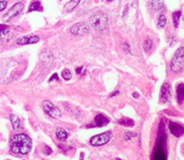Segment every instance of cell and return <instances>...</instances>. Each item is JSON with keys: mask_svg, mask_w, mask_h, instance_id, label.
<instances>
[{"mask_svg": "<svg viewBox=\"0 0 184 160\" xmlns=\"http://www.w3.org/2000/svg\"><path fill=\"white\" fill-rule=\"evenodd\" d=\"M112 136H113L112 132V131H107L105 132H103L101 134H98V135H95V136L92 137L91 140H90V144L93 147L103 146V145L107 144L111 141Z\"/></svg>", "mask_w": 184, "mask_h": 160, "instance_id": "cell-5", "label": "cell"}, {"mask_svg": "<svg viewBox=\"0 0 184 160\" xmlns=\"http://www.w3.org/2000/svg\"><path fill=\"white\" fill-rule=\"evenodd\" d=\"M42 108H43L44 112L51 118L59 119L61 116V112L59 109V107H56L50 100H44L42 102Z\"/></svg>", "mask_w": 184, "mask_h": 160, "instance_id": "cell-7", "label": "cell"}, {"mask_svg": "<svg viewBox=\"0 0 184 160\" xmlns=\"http://www.w3.org/2000/svg\"><path fill=\"white\" fill-rule=\"evenodd\" d=\"M136 136H137L136 133H134V132H127L125 133V135H124V138H125L126 141H130L132 138H135Z\"/></svg>", "mask_w": 184, "mask_h": 160, "instance_id": "cell-25", "label": "cell"}, {"mask_svg": "<svg viewBox=\"0 0 184 160\" xmlns=\"http://www.w3.org/2000/svg\"><path fill=\"white\" fill-rule=\"evenodd\" d=\"M43 152H44V154H46V155H51V154H52V150H51L49 146L45 145V146H44V149H43Z\"/></svg>", "mask_w": 184, "mask_h": 160, "instance_id": "cell-26", "label": "cell"}, {"mask_svg": "<svg viewBox=\"0 0 184 160\" xmlns=\"http://www.w3.org/2000/svg\"><path fill=\"white\" fill-rule=\"evenodd\" d=\"M10 120H11V123L13 126V129L14 131H19L23 128V124L21 120L19 119V117L15 114H11L10 115Z\"/></svg>", "mask_w": 184, "mask_h": 160, "instance_id": "cell-14", "label": "cell"}, {"mask_svg": "<svg viewBox=\"0 0 184 160\" xmlns=\"http://www.w3.org/2000/svg\"><path fill=\"white\" fill-rule=\"evenodd\" d=\"M91 26L97 31H103L108 26V16L103 12H97L94 13L89 19Z\"/></svg>", "mask_w": 184, "mask_h": 160, "instance_id": "cell-3", "label": "cell"}, {"mask_svg": "<svg viewBox=\"0 0 184 160\" xmlns=\"http://www.w3.org/2000/svg\"><path fill=\"white\" fill-rule=\"evenodd\" d=\"M32 150V140L24 133L15 134L10 141V150L14 154L27 155Z\"/></svg>", "mask_w": 184, "mask_h": 160, "instance_id": "cell-1", "label": "cell"}, {"mask_svg": "<svg viewBox=\"0 0 184 160\" xmlns=\"http://www.w3.org/2000/svg\"><path fill=\"white\" fill-rule=\"evenodd\" d=\"M13 37V32L8 29H5L0 31V44H4L8 42Z\"/></svg>", "mask_w": 184, "mask_h": 160, "instance_id": "cell-13", "label": "cell"}, {"mask_svg": "<svg viewBox=\"0 0 184 160\" xmlns=\"http://www.w3.org/2000/svg\"><path fill=\"white\" fill-rule=\"evenodd\" d=\"M115 160H122V159H118V158H117V159H115Z\"/></svg>", "mask_w": 184, "mask_h": 160, "instance_id": "cell-35", "label": "cell"}, {"mask_svg": "<svg viewBox=\"0 0 184 160\" xmlns=\"http://www.w3.org/2000/svg\"><path fill=\"white\" fill-rule=\"evenodd\" d=\"M61 76L65 81H68V80H70L71 77H72L71 71H70L69 69H65V70H63V72H62L61 73Z\"/></svg>", "mask_w": 184, "mask_h": 160, "instance_id": "cell-24", "label": "cell"}, {"mask_svg": "<svg viewBox=\"0 0 184 160\" xmlns=\"http://www.w3.org/2000/svg\"><path fill=\"white\" fill-rule=\"evenodd\" d=\"M112 0H107V2H112Z\"/></svg>", "mask_w": 184, "mask_h": 160, "instance_id": "cell-36", "label": "cell"}, {"mask_svg": "<svg viewBox=\"0 0 184 160\" xmlns=\"http://www.w3.org/2000/svg\"><path fill=\"white\" fill-rule=\"evenodd\" d=\"M172 97L171 86L169 83L165 82L162 85L161 91H160V101L162 103H168Z\"/></svg>", "mask_w": 184, "mask_h": 160, "instance_id": "cell-9", "label": "cell"}, {"mask_svg": "<svg viewBox=\"0 0 184 160\" xmlns=\"http://www.w3.org/2000/svg\"><path fill=\"white\" fill-rule=\"evenodd\" d=\"M33 11H39V12L43 11V7H42L41 4L40 2V0H33L32 2V4H30L28 12L31 13V12H33Z\"/></svg>", "mask_w": 184, "mask_h": 160, "instance_id": "cell-16", "label": "cell"}, {"mask_svg": "<svg viewBox=\"0 0 184 160\" xmlns=\"http://www.w3.org/2000/svg\"><path fill=\"white\" fill-rule=\"evenodd\" d=\"M6 28H8L5 24H0V31H2V30H5V29H6Z\"/></svg>", "mask_w": 184, "mask_h": 160, "instance_id": "cell-32", "label": "cell"}, {"mask_svg": "<svg viewBox=\"0 0 184 160\" xmlns=\"http://www.w3.org/2000/svg\"><path fill=\"white\" fill-rule=\"evenodd\" d=\"M122 48L123 49L125 50V52H127V53H130V46H129L128 43H127V42L123 43Z\"/></svg>", "mask_w": 184, "mask_h": 160, "instance_id": "cell-28", "label": "cell"}, {"mask_svg": "<svg viewBox=\"0 0 184 160\" xmlns=\"http://www.w3.org/2000/svg\"><path fill=\"white\" fill-rule=\"evenodd\" d=\"M90 31V28L87 23L85 22H77L75 23L71 28H70V32L73 35H77V36H82L84 34H87Z\"/></svg>", "mask_w": 184, "mask_h": 160, "instance_id": "cell-8", "label": "cell"}, {"mask_svg": "<svg viewBox=\"0 0 184 160\" xmlns=\"http://www.w3.org/2000/svg\"><path fill=\"white\" fill-rule=\"evenodd\" d=\"M164 131V130L160 131V132L158 134V139H157L155 149L154 150L152 160H167L166 135H165V132Z\"/></svg>", "mask_w": 184, "mask_h": 160, "instance_id": "cell-2", "label": "cell"}, {"mask_svg": "<svg viewBox=\"0 0 184 160\" xmlns=\"http://www.w3.org/2000/svg\"><path fill=\"white\" fill-rule=\"evenodd\" d=\"M53 80H56V81H59V76L57 73H53V75L50 78L49 81H53Z\"/></svg>", "mask_w": 184, "mask_h": 160, "instance_id": "cell-29", "label": "cell"}, {"mask_svg": "<svg viewBox=\"0 0 184 160\" xmlns=\"http://www.w3.org/2000/svg\"><path fill=\"white\" fill-rule=\"evenodd\" d=\"M56 137L57 139L60 141H66V139H67V132L65 129L63 128H58L56 130Z\"/></svg>", "mask_w": 184, "mask_h": 160, "instance_id": "cell-19", "label": "cell"}, {"mask_svg": "<svg viewBox=\"0 0 184 160\" xmlns=\"http://www.w3.org/2000/svg\"><path fill=\"white\" fill-rule=\"evenodd\" d=\"M119 94H120V91L117 90V91H115V92H112V93L110 95V97H115V96H117V95H119Z\"/></svg>", "mask_w": 184, "mask_h": 160, "instance_id": "cell-31", "label": "cell"}, {"mask_svg": "<svg viewBox=\"0 0 184 160\" xmlns=\"http://www.w3.org/2000/svg\"><path fill=\"white\" fill-rule=\"evenodd\" d=\"M80 3V0H70L64 5V11L66 13L72 12Z\"/></svg>", "mask_w": 184, "mask_h": 160, "instance_id": "cell-17", "label": "cell"}, {"mask_svg": "<svg viewBox=\"0 0 184 160\" xmlns=\"http://www.w3.org/2000/svg\"><path fill=\"white\" fill-rule=\"evenodd\" d=\"M182 155H183L184 157V144L182 145Z\"/></svg>", "mask_w": 184, "mask_h": 160, "instance_id": "cell-34", "label": "cell"}, {"mask_svg": "<svg viewBox=\"0 0 184 160\" xmlns=\"http://www.w3.org/2000/svg\"><path fill=\"white\" fill-rule=\"evenodd\" d=\"M152 45H153V40L150 39V38H147L145 41H144V44H143V48H144V50L146 52L149 51L152 48Z\"/></svg>", "mask_w": 184, "mask_h": 160, "instance_id": "cell-23", "label": "cell"}, {"mask_svg": "<svg viewBox=\"0 0 184 160\" xmlns=\"http://www.w3.org/2000/svg\"><path fill=\"white\" fill-rule=\"evenodd\" d=\"M166 25V17L164 14H161L158 18V22H157V27L159 29H164Z\"/></svg>", "mask_w": 184, "mask_h": 160, "instance_id": "cell-22", "label": "cell"}, {"mask_svg": "<svg viewBox=\"0 0 184 160\" xmlns=\"http://www.w3.org/2000/svg\"><path fill=\"white\" fill-rule=\"evenodd\" d=\"M176 94H177V101L179 104H182L184 102V83H180L176 87Z\"/></svg>", "mask_w": 184, "mask_h": 160, "instance_id": "cell-15", "label": "cell"}, {"mask_svg": "<svg viewBox=\"0 0 184 160\" xmlns=\"http://www.w3.org/2000/svg\"><path fill=\"white\" fill-rule=\"evenodd\" d=\"M23 8H24V5L23 3L21 2H18L16 4H14L8 11L7 13L4 15L3 17V21L7 22H10L11 20H13L14 18L17 17L19 14L22 13V12L23 11Z\"/></svg>", "mask_w": 184, "mask_h": 160, "instance_id": "cell-6", "label": "cell"}, {"mask_svg": "<svg viewBox=\"0 0 184 160\" xmlns=\"http://www.w3.org/2000/svg\"><path fill=\"white\" fill-rule=\"evenodd\" d=\"M110 123V119L103 114H99L94 118V125L97 127H103Z\"/></svg>", "mask_w": 184, "mask_h": 160, "instance_id": "cell-12", "label": "cell"}, {"mask_svg": "<svg viewBox=\"0 0 184 160\" xmlns=\"http://www.w3.org/2000/svg\"><path fill=\"white\" fill-rule=\"evenodd\" d=\"M169 130L171 132V133L179 138V137H182L184 134V126L183 124L180 123H175V122H170L169 123Z\"/></svg>", "mask_w": 184, "mask_h": 160, "instance_id": "cell-10", "label": "cell"}, {"mask_svg": "<svg viewBox=\"0 0 184 160\" xmlns=\"http://www.w3.org/2000/svg\"><path fill=\"white\" fill-rule=\"evenodd\" d=\"M182 16V12L181 11H176L173 13V25L175 28H177L179 26V22H180V19Z\"/></svg>", "mask_w": 184, "mask_h": 160, "instance_id": "cell-21", "label": "cell"}, {"mask_svg": "<svg viewBox=\"0 0 184 160\" xmlns=\"http://www.w3.org/2000/svg\"><path fill=\"white\" fill-rule=\"evenodd\" d=\"M7 6V2L5 0L0 1V12H2L3 10H5Z\"/></svg>", "mask_w": 184, "mask_h": 160, "instance_id": "cell-27", "label": "cell"}, {"mask_svg": "<svg viewBox=\"0 0 184 160\" xmlns=\"http://www.w3.org/2000/svg\"><path fill=\"white\" fill-rule=\"evenodd\" d=\"M83 69H84V67H83V66H80V67H78V68L75 69V73H78V74H81V72H82Z\"/></svg>", "mask_w": 184, "mask_h": 160, "instance_id": "cell-30", "label": "cell"}, {"mask_svg": "<svg viewBox=\"0 0 184 160\" xmlns=\"http://www.w3.org/2000/svg\"><path fill=\"white\" fill-rule=\"evenodd\" d=\"M118 123L119 124L123 125L125 127H133L135 125V122L131 118H128V117H122L121 119L118 121Z\"/></svg>", "mask_w": 184, "mask_h": 160, "instance_id": "cell-20", "label": "cell"}, {"mask_svg": "<svg viewBox=\"0 0 184 160\" xmlns=\"http://www.w3.org/2000/svg\"><path fill=\"white\" fill-rule=\"evenodd\" d=\"M171 70L173 73H181L184 70V48H180L176 50L174 54L171 64Z\"/></svg>", "mask_w": 184, "mask_h": 160, "instance_id": "cell-4", "label": "cell"}, {"mask_svg": "<svg viewBox=\"0 0 184 160\" xmlns=\"http://www.w3.org/2000/svg\"><path fill=\"white\" fill-rule=\"evenodd\" d=\"M132 95H133V98H136V99L139 98V95H138V93H137V92H134Z\"/></svg>", "mask_w": 184, "mask_h": 160, "instance_id": "cell-33", "label": "cell"}, {"mask_svg": "<svg viewBox=\"0 0 184 160\" xmlns=\"http://www.w3.org/2000/svg\"><path fill=\"white\" fill-rule=\"evenodd\" d=\"M164 2V0H146L147 4H148L152 9H155V10L160 9V8L163 6Z\"/></svg>", "mask_w": 184, "mask_h": 160, "instance_id": "cell-18", "label": "cell"}, {"mask_svg": "<svg viewBox=\"0 0 184 160\" xmlns=\"http://www.w3.org/2000/svg\"><path fill=\"white\" fill-rule=\"evenodd\" d=\"M40 41V37L37 35L31 36H23L20 37L16 40V43L18 45H28V44H35Z\"/></svg>", "mask_w": 184, "mask_h": 160, "instance_id": "cell-11", "label": "cell"}]
</instances>
